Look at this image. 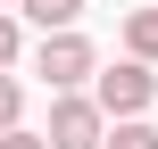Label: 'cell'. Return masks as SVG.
Returning <instances> with one entry per match:
<instances>
[{
  "label": "cell",
  "mask_w": 158,
  "mask_h": 149,
  "mask_svg": "<svg viewBox=\"0 0 158 149\" xmlns=\"http://www.w3.org/2000/svg\"><path fill=\"white\" fill-rule=\"evenodd\" d=\"M25 58H33V75H42L50 91H83V83L100 75V50H92V41H83L75 25H50V33H42V41H33Z\"/></svg>",
  "instance_id": "cell-1"
},
{
  "label": "cell",
  "mask_w": 158,
  "mask_h": 149,
  "mask_svg": "<svg viewBox=\"0 0 158 149\" xmlns=\"http://www.w3.org/2000/svg\"><path fill=\"white\" fill-rule=\"evenodd\" d=\"M92 100H100V116H150V108H158V66H150V58L100 66V75H92Z\"/></svg>",
  "instance_id": "cell-2"
},
{
  "label": "cell",
  "mask_w": 158,
  "mask_h": 149,
  "mask_svg": "<svg viewBox=\"0 0 158 149\" xmlns=\"http://www.w3.org/2000/svg\"><path fill=\"white\" fill-rule=\"evenodd\" d=\"M100 133H108V116L92 91H50V124H42L50 149H100Z\"/></svg>",
  "instance_id": "cell-3"
},
{
  "label": "cell",
  "mask_w": 158,
  "mask_h": 149,
  "mask_svg": "<svg viewBox=\"0 0 158 149\" xmlns=\"http://www.w3.org/2000/svg\"><path fill=\"white\" fill-rule=\"evenodd\" d=\"M100 149H158V124H150V116H108Z\"/></svg>",
  "instance_id": "cell-4"
},
{
  "label": "cell",
  "mask_w": 158,
  "mask_h": 149,
  "mask_svg": "<svg viewBox=\"0 0 158 149\" xmlns=\"http://www.w3.org/2000/svg\"><path fill=\"white\" fill-rule=\"evenodd\" d=\"M125 58H150L158 66V8H133L125 17Z\"/></svg>",
  "instance_id": "cell-5"
},
{
  "label": "cell",
  "mask_w": 158,
  "mask_h": 149,
  "mask_svg": "<svg viewBox=\"0 0 158 149\" xmlns=\"http://www.w3.org/2000/svg\"><path fill=\"white\" fill-rule=\"evenodd\" d=\"M17 17L50 33V25H75V17H83V0H17Z\"/></svg>",
  "instance_id": "cell-6"
},
{
  "label": "cell",
  "mask_w": 158,
  "mask_h": 149,
  "mask_svg": "<svg viewBox=\"0 0 158 149\" xmlns=\"http://www.w3.org/2000/svg\"><path fill=\"white\" fill-rule=\"evenodd\" d=\"M8 124H25V83H17V66H0V133Z\"/></svg>",
  "instance_id": "cell-7"
},
{
  "label": "cell",
  "mask_w": 158,
  "mask_h": 149,
  "mask_svg": "<svg viewBox=\"0 0 158 149\" xmlns=\"http://www.w3.org/2000/svg\"><path fill=\"white\" fill-rule=\"evenodd\" d=\"M17 58H25V17L0 8V66H17Z\"/></svg>",
  "instance_id": "cell-8"
},
{
  "label": "cell",
  "mask_w": 158,
  "mask_h": 149,
  "mask_svg": "<svg viewBox=\"0 0 158 149\" xmlns=\"http://www.w3.org/2000/svg\"><path fill=\"white\" fill-rule=\"evenodd\" d=\"M0 149H50V141H42V133H25V124H8V133H0Z\"/></svg>",
  "instance_id": "cell-9"
},
{
  "label": "cell",
  "mask_w": 158,
  "mask_h": 149,
  "mask_svg": "<svg viewBox=\"0 0 158 149\" xmlns=\"http://www.w3.org/2000/svg\"><path fill=\"white\" fill-rule=\"evenodd\" d=\"M0 8H17V0H0Z\"/></svg>",
  "instance_id": "cell-10"
}]
</instances>
